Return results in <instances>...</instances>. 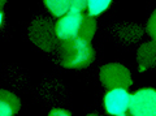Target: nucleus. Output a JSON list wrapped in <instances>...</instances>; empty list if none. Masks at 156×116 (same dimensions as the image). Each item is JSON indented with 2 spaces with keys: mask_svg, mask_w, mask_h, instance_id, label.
<instances>
[{
  "mask_svg": "<svg viewBox=\"0 0 156 116\" xmlns=\"http://www.w3.org/2000/svg\"><path fill=\"white\" fill-rule=\"evenodd\" d=\"M94 60V50L89 41L80 37L61 42V64L68 69L89 67Z\"/></svg>",
  "mask_w": 156,
  "mask_h": 116,
  "instance_id": "1",
  "label": "nucleus"
},
{
  "mask_svg": "<svg viewBox=\"0 0 156 116\" xmlns=\"http://www.w3.org/2000/svg\"><path fill=\"white\" fill-rule=\"evenodd\" d=\"M29 38L34 46L39 50L50 52L56 48L57 41H60L56 34L55 25L46 18H37L29 27Z\"/></svg>",
  "mask_w": 156,
  "mask_h": 116,
  "instance_id": "2",
  "label": "nucleus"
},
{
  "mask_svg": "<svg viewBox=\"0 0 156 116\" xmlns=\"http://www.w3.org/2000/svg\"><path fill=\"white\" fill-rule=\"evenodd\" d=\"M100 81L108 90L128 89L133 84L131 74L128 68L117 63L107 64L100 69Z\"/></svg>",
  "mask_w": 156,
  "mask_h": 116,
  "instance_id": "3",
  "label": "nucleus"
},
{
  "mask_svg": "<svg viewBox=\"0 0 156 116\" xmlns=\"http://www.w3.org/2000/svg\"><path fill=\"white\" fill-rule=\"evenodd\" d=\"M129 111L133 116H156V90L146 88L131 94Z\"/></svg>",
  "mask_w": 156,
  "mask_h": 116,
  "instance_id": "4",
  "label": "nucleus"
},
{
  "mask_svg": "<svg viewBox=\"0 0 156 116\" xmlns=\"http://www.w3.org/2000/svg\"><path fill=\"white\" fill-rule=\"evenodd\" d=\"M82 20H83L82 12H74V11H69L66 14L60 17V20L55 25L57 38L62 42L78 37Z\"/></svg>",
  "mask_w": 156,
  "mask_h": 116,
  "instance_id": "5",
  "label": "nucleus"
},
{
  "mask_svg": "<svg viewBox=\"0 0 156 116\" xmlns=\"http://www.w3.org/2000/svg\"><path fill=\"white\" fill-rule=\"evenodd\" d=\"M130 94L126 89L109 90L104 96V107L109 115L122 116L128 114L130 104Z\"/></svg>",
  "mask_w": 156,
  "mask_h": 116,
  "instance_id": "6",
  "label": "nucleus"
},
{
  "mask_svg": "<svg viewBox=\"0 0 156 116\" xmlns=\"http://www.w3.org/2000/svg\"><path fill=\"white\" fill-rule=\"evenodd\" d=\"M136 59H138L140 72H144L150 67L156 65V41L147 42L140 46L138 54H136Z\"/></svg>",
  "mask_w": 156,
  "mask_h": 116,
  "instance_id": "7",
  "label": "nucleus"
},
{
  "mask_svg": "<svg viewBox=\"0 0 156 116\" xmlns=\"http://www.w3.org/2000/svg\"><path fill=\"white\" fill-rule=\"evenodd\" d=\"M95 31H96V18L94 16H91V14L83 16L78 37L90 42L92 39V37L95 35Z\"/></svg>",
  "mask_w": 156,
  "mask_h": 116,
  "instance_id": "8",
  "label": "nucleus"
},
{
  "mask_svg": "<svg viewBox=\"0 0 156 116\" xmlns=\"http://www.w3.org/2000/svg\"><path fill=\"white\" fill-rule=\"evenodd\" d=\"M52 16L62 17L70 11V0H43Z\"/></svg>",
  "mask_w": 156,
  "mask_h": 116,
  "instance_id": "9",
  "label": "nucleus"
},
{
  "mask_svg": "<svg viewBox=\"0 0 156 116\" xmlns=\"http://www.w3.org/2000/svg\"><path fill=\"white\" fill-rule=\"evenodd\" d=\"M112 0H89V14L91 16H99L100 13H103L107 8L111 5Z\"/></svg>",
  "mask_w": 156,
  "mask_h": 116,
  "instance_id": "10",
  "label": "nucleus"
},
{
  "mask_svg": "<svg viewBox=\"0 0 156 116\" xmlns=\"http://www.w3.org/2000/svg\"><path fill=\"white\" fill-rule=\"evenodd\" d=\"M0 96L13 108L14 114H17L20 111V108H21V102H20L18 96L16 94H13L12 91H9V90H0Z\"/></svg>",
  "mask_w": 156,
  "mask_h": 116,
  "instance_id": "11",
  "label": "nucleus"
},
{
  "mask_svg": "<svg viewBox=\"0 0 156 116\" xmlns=\"http://www.w3.org/2000/svg\"><path fill=\"white\" fill-rule=\"evenodd\" d=\"M89 5V0H70V11L82 12Z\"/></svg>",
  "mask_w": 156,
  "mask_h": 116,
  "instance_id": "12",
  "label": "nucleus"
},
{
  "mask_svg": "<svg viewBox=\"0 0 156 116\" xmlns=\"http://www.w3.org/2000/svg\"><path fill=\"white\" fill-rule=\"evenodd\" d=\"M13 115H16L13 108L0 96V116H13Z\"/></svg>",
  "mask_w": 156,
  "mask_h": 116,
  "instance_id": "13",
  "label": "nucleus"
},
{
  "mask_svg": "<svg viewBox=\"0 0 156 116\" xmlns=\"http://www.w3.org/2000/svg\"><path fill=\"white\" fill-rule=\"evenodd\" d=\"M147 30L150 33V35L154 38V41H156V11L151 14L147 24Z\"/></svg>",
  "mask_w": 156,
  "mask_h": 116,
  "instance_id": "14",
  "label": "nucleus"
},
{
  "mask_svg": "<svg viewBox=\"0 0 156 116\" xmlns=\"http://www.w3.org/2000/svg\"><path fill=\"white\" fill-rule=\"evenodd\" d=\"M48 116H72L69 111L66 110H62V108H53Z\"/></svg>",
  "mask_w": 156,
  "mask_h": 116,
  "instance_id": "15",
  "label": "nucleus"
},
{
  "mask_svg": "<svg viewBox=\"0 0 156 116\" xmlns=\"http://www.w3.org/2000/svg\"><path fill=\"white\" fill-rule=\"evenodd\" d=\"M5 3H7V0H0V9L5 5Z\"/></svg>",
  "mask_w": 156,
  "mask_h": 116,
  "instance_id": "16",
  "label": "nucleus"
},
{
  "mask_svg": "<svg viewBox=\"0 0 156 116\" xmlns=\"http://www.w3.org/2000/svg\"><path fill=\"white\" fill-rule=\"evenodd\" d=\"M2 22H3V13L0 11V25H2Z\"/></svg>",
  "mask_w": 156,
  "mask_h": 116,
  "instance_id": "17",
  "label": "nucleus"
},
{
  "mask_svg": "<svg viewBox=\"0 0 156 116\" xmlns=\"http://www.w3.org/2000/svg\"><path fill=\"white\" fill-rule=\"evenodd\" d=\"M122 116H133L131 114H125V115H122Z\"/></svg>",
  "mask_w": 156,
  "mask_h": 116,
  "instance_id": "18",
  "label": "nucleus"
},
{
  "mask_svg": "<svg viewBox=\"0 0 156 116\" xmlns=\"http://www.w3.org/2000/svg\"><path fill=\"white\" fill-rule=\"evenodd\" d=\"M87 116H98V115H94V114H91V115H87Z\"/></svg>",
  "mask_w": 156,
  "mask_h": 116,
  "instance_id": "19",
  "label": "nucleus"
}]
</instances>
